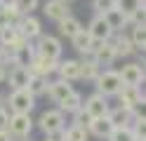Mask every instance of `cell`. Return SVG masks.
I'll use <instances>...</instances> for the list:
<instances>
[{"mask_svg": "<svg viewBox=\"0 0 146 141\" xmlns=\"http://www.w3.org/2000/svg\"><path fill=\"white\" fill-rule=\"evenodd\" d=\"M14 5L21 17H29L33 9H38V0H14Z\"/></svg>", "mask_w": 146, "mask_h": 141, "instance_id": "obj_29", "label": "cell"}, {"mask_svg": "<svg viewBox=\"0 0 146 141\" xmlns=\"http://www.w3.org/2000/svg\"><path fill=\"white\" fill-rule=\"evenodd\" d=\"M87 33H90V38H92L94 42H104V40H111V35H113V31L108 28V24L104 21V17L102 14H97L92 21H90V28H87Z\"/></svg>", "mask_w": 146, "mask_h": 141, "instance_id": "obj_12", "label": "cell"}, {"mask_svg": "<svg viewBox=\"0 0 146 141\" xmlns=\"http://www.w3.org/2000/svg\"><path fill=\"white\" fill-rule=\"evenodd\" d=\"M5 103H7V97H5L3 92H0V108H5Z\"/></svg>", "mask_w": 146, "mask_h": 141, "instance_id": "obj_35", "label": "cell"}, {"mask_svg": "<svg viewBox=\"0 0 146 141\" xmlns=\"http://www.w3.org/2000/svg\"><path fill=\"white\" fill-rule=\"evenodd\" d=\"M78 61H80V78L83 80H97V75L102 73V66L92 59V54H87Z\"/></svg>", "mask_w": 146, "mask_h": 141, "instance_id": "obj_18", "label": "cell"}, {"mask_svg": "<svg viewBox=\"0 0 146 141\" xmlns=\"http://www.w3.org/2000/svg\"><path fill=\"white\" fill-rule=\"evenodd\" d=\"M80 108H83V97H80L76 89H73L68 97L59 103V111H61V113H71V115H73L76 111H80Z\"/></svg>", "mask_w": 146, "mask_h": 141, "instance_id": "obj_22", "label": "cell"}, {"mask_svg": "<svg viewBox=\"0 0 146 141\" xmlns=\"http://www.w3.org/2000/svg\"><path fill=\"white\" fill-rule=\"evenodd\" d=\"M7 122H10V113L7 108H0V129H7Z\"/></svg>", "mask_w": 146, "mask_h": 141, "instance_id": "obj_32", "label": "cell"}, {"mask_svg": "<svg viewBox=\"0 0 146 141\" xmlns=\"http://www.w3.org/2000/svg\"><path fill=\"white\" fill-rule=\"evenodd\" d=\"M130 40H132L134 52H144V47H146V26H144V24L132 26V35H130Z\"/></svg>", "mask_w": 146, "mask_h": 141, "instance_id": "obj_24", "label": "cell"}, {"mask_svg": "<svg viewBox=\"0 0 146 141\" xmlns=\"http://www.w3.org/2000/svg\"><path fill=\"white\" fill-rule=\"evenodd\" d=\"M97 94H102V97H115L118 92H120L123 82H120V75H118V71H104L97 75Z\"/></svg>", "mask_w": 146, "mask_h": 141, "instance_id": "obj_2", "label": "cell"}, {"mask_svg": "<svg viewBox=\"0 0 146 141\" xmlns=\"http://www.w3.org/2000/svg\"><path fill=\"white\" fill-rule=\"evenodd\" d=\"M47 82H50L47 78H40V75H31L29 87H26V89H29L33 97H40V94H45V92H47Z\"/></svg>", "mask_w": 146, "mask_h": 141, "instance_id": "obj_25", "label": "cell"}, {"mask_svg": "<svg viewBox=\"0 0 146 141\" xmlns=\"http://www.w3.org/2000/svg\"><path fill=\"white\" fill-rule=\"evenodd\" d=\"M33 129V120L31 115H21V113H12L10 122H7V132L12 139H26Z\"/></svg>", "mask_w": 146, "mask_h": 141, "instance_id": "obj_5", "label": "cell"}, {"mask_svg": "<svg viewBox=\"0 0 146 141\" xmlns=\"http://www.w3.org/2000/svg\"><path fill=\"white\" fill-rule=\"evenodd\" d=\"M64 3H71V0H64Z\"/></svg>", "mask_w": 146, "mask_h": 141, "instance_id": "obj_38", "label": "cell"}, {"mask_svg": "<svg viewBox=\"0 0 146 141\" xmlns=\"http://www.w3.org/2000/svg\"><path fill=\"white\" fill-rule=\"evenodd\" d=\"M29 80H31V73L26 66H17V68L10 71V87L14 89H26L29 87Z\"/></svg>", "mask_w": 146, "mask_h": 141, "instance_id": "obj_17", "label": "cell"}, {"mask_svg": "<svg viewBox=\"0 0 146 141\" xmlns=\"http://www.w3.org/2000/svg\"><path fill=\"white\" fill-rule=\"evenodd\" d=\"M111 40H113V47H115V56H130V54H134V47H132L130 35H125V33H113Z\"/></svg>", "mask_w": 146, "mask_h": 141, "instance_id": "obj_21", "label": "cell"}, {"mask_svg": "<svg viewBox=\"0 0 146 141\" xmlns=\"http://www.w3.org/2000/svg\"><path fill=\"white\" fill-rule=\"evenodd\" d=\"M115 97L120 99L123 108H139V106H144V89L141 87H127V85H123Z\"/></svg>", "mask_w": 146, "mask_h": 141, "instance_id": "obj_8", "label": "cell"}, {"mask_svg": "<svg viewBox=\"0 0 146 141\" xmlns=\"http://www.w3.org/2000/svg\"><path fill=\"white\" fill-rule=\"evenodd\" d=\"M45 141H54V139H52V136H47V139H45Z\"/></svg>", "mask_w": 146, "mask_h": 141, "instance_id": "obj_36", "label": "cell"}, {"mask_svg": "<svg viewBox=\"0 0 146 141\" xmlns=\"http://www.w3.org/2000/svg\"><path fill=\"white\" fill-rule=\"evenodd\" d=\"M71 42H73V47L83 54V56H87V54H92V47H94V40L90 38V33H87V28H80V31L71 38Z\"/></svg>", "mask_w": 146, "mask_h": 141, "instance_id": "obj_16", "label": "cell"}, {"mask_svg": "<svg viewBox=\"0 0 146 141\" xmlns=\"http://www.w3.org/2000/svg\"><path fill=\"white\" fill-rule=\"evenodd\" d=\"M80 28H83V26H80V21H78V19L73 17V14L59 21V33H61V35H66L68 40H71V38H73V35H76V33L80 31Z\"/></svg>", "mask_w": 146, "mask_h": 141, "instance_id": "obj_23", "label": "cell"}, {"mask_svg": "<svg viewBox=\"0 0 146 141\" xmlns=\"http://www.w3.org/2000/svg\"><path fill=\"white\" fill-rule=\"evenodd\" d=\"M7 3H14V0H7Z\"/></svg>", "mask_w": 146, "mask_h": 141, "instance_id": "obj_37", "label": "cell"}, {"mask_svg": "<svg viewBox=\"0 0 146 141\" xmlns=\"http://www.w3.org/2000/svg\"><path fill=\"white\" fill-rule=\"evenodd\" d=\"M139 7H144V0H115V9H120L125 17H130Z\"/></svg>", "mask_w": 146, "mask_h": 141, "instance_id": "obj_27", "label": "cell"}, {"mask_svg": "<svg viewBox=\"0 0 146 141\" xmlns=\"http://www.w3.org/2000/svg\"><path fill=\"white\" fill-rule=\"evenodd\" d=\"M71 92H73V85L71 82H66V80H52V82H47V92H45V94H47L54 103H61Z\"/></svg>", "mask_w": 146, "mask_h": 141, "instance_id": "obj_14", "label": "cell"}, {"mask_svg": "<svg viewBox=\"0 0 146 141\" xmlns=\"http://www.w3.org/2000/svg\"><path fill=\"white\" fill-rule=\"evenodd\" d=\"M92 59L99 64V66H111L118 56H115V47H113V40H104V42H94L92 47Z\"/></svg>", "mask_w": 146, "mask_h": 141, "instance_id": "obj_9", "label": "cell"}, {"mask_svg": "<svg viewBox=\"0 0 146 141\" xmlns=\"http://www.w3.org/2000/svg\"><path fill=\"white\" fill-rule=\"evenodd\" d=\"M64 122H66V118H64L61 111H45L38 120V125L47 136H54V134H61L64 132Z\"/></svg>", "mask_w": 146, "mask_h": 141, "instance_id": "obj_4", "label": "cell"}, {"mask_svg": "<svg viewBox=\"0 0 146 141\" xmlns=\"http://www.w3.org/2000/svg\"><path fill=\"white\" fill-rule=\"evenodd\" d=\"M33 50H35L38 56H45V59H50V61H59V56H61V42H59V38H54V35H40L38 38V45H35Z\"/></svg>", "mask_w": 146, "mask_h": 141, "instance_id": "obj_3", "label": "cell"}, {"mask_svg": "<svg viewBox=\"0 0 146 141\" xmlns=\"http://www.w3.org/2000/svg\"><path fill=\"white\" fill-rule=\"evenodd\" d=\"M83 111L94 120V118H106L108 111H111V106H108V99H106V97H102V94L94 92V94H90V97L85 99Z\"/></svg>", "mask_w": 146, "mask_h": 141, "instance_id": "obj_6", "label": "cell"}, {"mask_svg": "<svg viewBox=\"0 0 146 141\" xmlns=\"http://www.w3.org/2000/svg\"><path fill=\"white\" fill-rule=\"evenodd\" d=\"M5 78H7V68H5V66H3V64H0V82H3Z\"/></svg>", "mask_w": 146, "mask_h": 141, "instance_id": "obj_34", "label": "cell"}, {"mask_svg": "<svg viewBox=\"0 0 146 141\" xmlns=\"http://www.w3.org/2000/svg\"><path fill=\"white\" fill-rule=\"evenodd\" d=\"M137 115H139L137 108H123V106H118V108L108 111V120H111L113 129H118V127H132V122H134Z\"/></svg>", "mask_w": 146, "mask_h": 141, "instance_id": "obj_10", "label": "cell"}, {"mask_svg": "<svg viewBox=\"0 0 146 141\" xmlns=\"http://www.w3.org/2000/svg\"><path fill=\"white\" fill-rule=\"evenodd\" d=\"M57 73H59V80H80V61L78 59H66V61H59L57 64Z\"/></svg>", "mask_w": 146, "mask_h": 141, "instance_id": "obj_15", "label": "cell"}, {"mask_svg": "<svg viewBox=\"0 0 146 141\" xmlns=\"http://www.w3.org/2000/svg\"><path fill=\"white\" fill-rule=\"evenodd\" d=\"M94 9L97 14H106L111 9H115V0H94Z\"/></svg>", "mask_w": 146, "mask_h": 141, "instance_id": "obj_31", "label": "cell"}, {"mask_svg": "<svg viewBox=\"0 0 146 141\" xmlns=\"http://www.w3.org/2000/svg\"><path fill=\"white\" fill-rule=\"evenodd\" d=\"M17 31H19L21 38H26V40L31 42V40H35V38L42 35V26H40V21H38L33 14H29V17H21V19H19Z\"/></svg>", "mask_w": 146, "mask_h": 141, "instance_id": "obj_11", "label": "cell"}, {"mask_svg": "<svg viewBox=\"0 0 146 141\" xmlns=\"http://www.w3.org/2000/svg\"><path fill=\"white\" fill-rule=\"evenodd\" d=\"M118 75H120V82L127 85V87H139L144 82V66L137 61H130L118 71Z\"/></svg>", "mask_w": 146, "mask_h": 141, "instance_id": "obj_7", "label": "cell"}, {"mask_svg": "<svg viewBox=\"0 0 146 141\" xmlns=\"http://www.w3.org/2000/svg\"><path fill=\"white\" fill-rule=\"evenodd\" d=\"M108 141H134V134L130 127H118L108 134Z\"/></svg>", "mask_w": 146, "mask_h": 141, "instance_id": "obj_28", "label": "cell"}, {"mask_svg": "<svg viewBox=\"0 0 146 141\" xmlns=\"http://www.w3.org/2000/svg\"><path fill=\"white\" fill-rule=\"evenodd\" d=\"M102 17H104V21L108 24V28H111L113 33H123V28H127V17L120 9H111V12H106Z\"/></svg>", "mask_w": 146, "mask_h": 141, "instance_id": "obj_20", "label": "cell"}, {"mask_svg": "<svg viewBox=\"0 0 146 141\" xmlns=\"http://www.w3.org/2000/svg\"><path fill=\"white\" fill-rule=\"evenodd\" d=\"M7 106L12 113H21V115H31V111L35 106V97L29 89H14L7 97Z\"/></svg>", "mask_w": 146, "mask_h": 141, "instance_id": "obj_1", "label": "cell"}, {"mask_svg": "<svg viewBox=\"0 0 146 141\" xmlns=\"http://www.w3.org/2000/svg\"><path fill=\"white\" fill-rule=\"evenodd\" d=\"M113 132V125H111V120L106 118H94L92 122H90V127H87V134H94L99 139H108V134Z\"/></svg>", "mask_w": 146, "mask_h": 141, "instance_id": "obj_19", "label": "cell"}, {"mask_svg": "<svg viewBox=\"0 0 146 141\" xmlns=\"http://www.w3.org/2000/svg\"><path fill=\"white\" fill-rule=\"evenodd\" d=\"M0 141H12V136H10L7 129H0Z\"/></svg>", "mask_w": 146, "mask_h": 141, "instance_id": "obj_33", "label": "cell"}, {"mask_svg": "<svg viewBox=\"0 0 146 141\" xmlns=\"http://www.w3.org/2000/svg\"><path fill=\"white\" fill-rule=\"evenodd\" d=\"M90 122H92V118H90L83 108L73 113V127H83V129H87V127H90Z\"/></svg>", "mask_w": 146, "mask_h": 141, "instance_id": "obj_30", "label": "cell"}, {"mask_svg": "<svg viewBox=\"0 0 146 141\" xmlns=\"http://www.w3.org/2000/svg\"><path fill=\"white\" fill-rule=\"evenodd\" d=\"M42 12L47 19H52V21H61V19L71 17V9H68V3H64V0H47V3L42 5Z\"/></svg>", "mask_w": 146, "mask_h": 141, "instance_id": "obj_13", "label": "cell"}, {"mask_svg": "<svg viewBox=\"0 0 146 141\" xmlns=\"http://www.w3.org/2000/svg\"><path fill=\"white\" fill-rule=\"evenodd\" d=\"M64 134V141H87L90 139V134H87V129H83V127H68V129H64L61 132Z\"/></svg>", "mask_w": 146, "mask_h": 141, "instance_id": "obj_26", "label": "cell"}]
</instances>
